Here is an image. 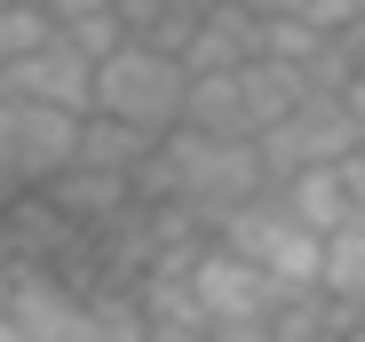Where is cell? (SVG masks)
<instances>
[{"instance_id": "15", "label": "cell", "mask_w": 365, "mask_h": 342, "mask_svg": "<svg viewBox=\"0 0 365 342\" xmlns=\"http://www.w3.org/2000/svg\"><path fill=\"white\" fill-rule=\"evenodd\" d=\"M16 271H24V263H16V247H9V231H0V311H9V287H16Z\"/></svg>"}, {"instance_id": "12", "label": "cell", "mask_w": 365, "mask_h": 342, "mask_svg": "<svg viewBox=\"0 0 365 342\" xmlns=\"http://www.w3.org/2000/svg\"><path fill=\"white\" fill-rule=\"evenodd\" d=\"M278 191H286V207L310 223L318 239L341 231V223H357V199H349V176H341V167H310V176H294V183H278Z\"/></svg>"}, {"instance_id": "5", "label": "cell", "mask_w": 365, "mask_h": 342, "mask_svg": "<svg viewBox=\"0 0 365 342\" xmlns=\"http://www.w3.org/2000/svg\"><path fill=\"white\" fill-rule=\"evenodd\" d=\"M182 271H191V303H199L207 334H215V326H238V318H270V311L286 303L270 278L238 255V247H222V239L191 247V255H182Z\"/></svg>"}, {"instance_id": "3", "label": "cell", "mask_w": 365, "mask_h": 342, "mask_svg": "<svg viewBox=\"0 0 365 342\" xmlns=\"http://www.w3.org/2000/svg\"><path fill=\"white\" fill-rule=\"evenodd\" d=\"M222 247H238V255H247L262 278H270V287L278 295H310L318 287V263H326V239L310 231V223H302L294 207H286V191L270 183L255 207H238L230 223H222V231H215Z\"/></svg>"}, {"instance_id": "10", "label": "cell", "mask_w": 365, "mask_h": 342, "mask_svg": "<svg viewBox=\"0 0 365 342\" xmlns=\"http://www.w3.org/2000/svg\"><path fill=\"white\" fill-rule=\"evenodd\" d=\"M151 144L159 136H143V128H128V120H103V111H88V128H80V167H103V176H143L151 167Z\"/></svg>"}, {"instance_id": "7", "label": "cell", "mask_w": 365, "mask_h": 342, "mask_svg": "<svg viewBox=\"0 0 365 342\" xmlns=\"http://www.w3.org/2000/svg\"><path fill=\"white\" fill-rule=\"evenodd\" d=\"M80 111H56V104H24L16 96V136H9V176L24 191H48L56 176L80 167Z\"/></svg>"}, {"instance_id": "13", "label": "cell", "mask_w": 365, "mask_h": 342, "mask_svg": "<svg viewBox=\"0 0 365 342\" xmlns=\"http://www.w3.org/2000/svg\"><path fill=\"white\" fill-rule=\"evenodd\" d=\"M40 9H48V24L64 32V40H80L96 64H103L119 40H128V16H119V0H40Z\"/></svg>"}, {"instance_id": "1", "label": "cell", "mask_w": 365, "mask_h": 342, "mask_svg": "<svg viewBox=\"0 0 365 342\" xmlns=\"http://www.w3.org/2000/svg\"><path fill=\"white\" fill-rule=\"evenodd\" d=\"M151 191V207H175L182 223H207V231H222V223L238 207H255L270 191V167L247 136H207V128H167L151 144V167L135 176Z\"/></svg>"}, {"instance_id": "9", "label": "cell", "mask_w": 365, "mask_h": 342, "mask_svg": "<svg viewBox=\"0 0 365 342\" xmlns=\"http://www.w3.org/2000/svg\"><path fill=\"white\" fill-rule=\"evenodd\" d=\"M182 128L247 136V144H255V111H247V88H238V72H199V80H191V104H182Z\"/></svg>"}, {"instance_id": "8", "label": "cell", "mask_w": 365, "mask_h": 342, "mask_svg": "<svg viewBox=\"0 0 365 342\" xmlns=\"http://www.w3.org/2000/svg\"><path fill=\"white\" fill-rule=\"evenodd\" d=\"M255 56H262V9H255V0H207L199 24H191V40H182L191 80L199 72H238V64H255Z\"/></svg>"}, {"instance_id": "11", "label": "cell", "mask_w": 365, "mask_h": 342, "mask_svg": "<svg viewBox=\"0 0 365 342\" xmlns=\"http://www.w3.org/2000/svg\"><path fill=\"white\" fill-rule=\"evenodd\" d=\"M318 295L334 311H365V215L341 223V231H326V263H318Z\"/></svg>"}, {"instance_id": "6", "label": "cell", "mask_w": 365, "mask_h": 342, "mask_svg": "<svg viewBox=\"0 0 365 342\" xmlns=\"http://www.w3.org/2000/svg\"><path fill=\"white\" fill-rule=\"evenodd\" d=\"M0 88L9 96H24V104H56V111H96V56L80 48V40H64V32H48L32 56H16L9 72H0Z\"/></svg>"}, {"instance_id": "2", "label": "cell", "mask_w": 365, "mask_h": 342, "mask_svg": "<svg viewBox=\"0 0 365 342\" xmlns=\"http://www.w3.org/2000/svg\"><path fill=\"white\" fill-rule=\"evenodd\" d=\"M182 104H191V64H182L175 48L119 40L96 64V111L103 120H128L143 136H167V128H182Z\"/></svg>"}, {"instance_id": "14", "label": "cell", "mask_w": 365, "mask_h": 342, "mask_svg": "<svg viewBox=\"0 0 365 342\" xmlns=\"http://www.w3.org/2000/svg\"><path fill=\"white\" fill-rule=\"evenodd\" d=\"M48 32H56V24H48L40 0H0V72H9L16 56H32Z\"/></svg>"}, {"instance_id": "16", "label": "cell", "mask_w": 365, "mask_h": 342, "mask_svg": "<svg viewBox=\"0 0 365 342\" xmlns=\"http://www.w3.org/2000/svg\"><path fill=\"white\" fill-rule=\"evenodd\" d=\"M0 342H24V334H16V318H9V311H0Z\"/></svg>"}, {"instance_id": "17", "label": "cell", "mask_w": 365, "mask_h": 342, "mask_svg": "<svg viewBox=\"0 0 365 342\" xmlns=\"http://www.w3.org/2000/svg\"><path fill=\"white\" fill-rule=\"evenodd\" d=\"M357 16H365V0H357Z\"/></svg>"}, {"instance_id": "4", "label": "cell", "mask_w": 365, "mask_h": 342, "mask_svg": "<svg viewBox=\"0 0 365 342\" xmlns=\"http://www.w3.org/2000/svg\"><path fill=\"white\" fill-rule=\"evenodd\" d=\"M357 144H365V120H357L349 96H310L302 111H286L278 128L255 136L270 183H294V176H310V167H341Z\"/></svg>"}]
</instances>
